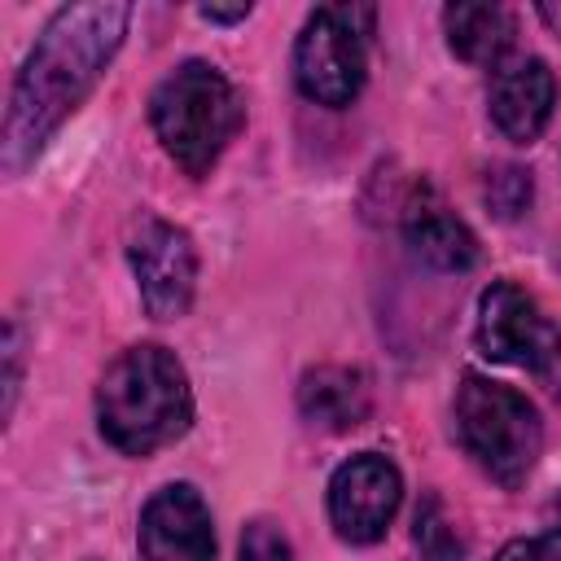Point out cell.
Segmentation results:
<instances>
[{"label": "cell", "instance_id": "15", "mask_svg": "<svg viewBox=\"0 0 561 561\" xmlns=\"http://www.w3.org/2000/svg\"><path fill=\"white\" fill-rule=\"evenodd\" d=\"M486 202L500 219H517L530 206V171L522 167H495L486 175Z\"/></svg>", "mask_w": 561, "mask_h": 561}, {"label": "cell", "instance_id": "9", "mask_svg": "<svg viewBox=\"0 0 561 561\" xmlns=\"http://www.w3.org/2000/svg\"><path fill=\"white\" fill-rule=\"evenodd\" d=\"M136 543L145 561H215V522L193 482H167L140 508Z\"/></svg>", "mask_w": 561, "mask_h": 561}, {"label": "cell", "instance_id": "10", "mask_svg": "<svg viewBox=\"0 0 561 561\" xmlns=\"http://www.w3.org/2000/svg\"><path fill=\"white\" fill-rule=\"evenodd\" d=\"M491 123L513 140V145H530L557 105V75L548 70L543 57H517L495 66L491 75Z\"/></svg>", "mask_w": 561, "mask_h": 561}, {"label": "cell", "instance_id": "8", "mask_svg": "<svg viewBox=\"0 0 561 561\" xmlns=\"http://www.w3.org/2000/svg\"><path fill=\"white\" fill-rule=\"evenodd\" d=\"M127 259H131L140 302L153 320H175L188 311L197 289V250L184 228L167 219H145L127 245Z\"/></svg>", "mask_w": 561, "mask_h": 561}, {"label": "cell", "instance_id": "19", "mask_svg": "<svg viewBox=\"0 0 561 561\" xmlns=\"http://www.w3.org/2000/svg\"><path fill=\"white\" fill-rule=\"evenodd\" d=\"M197 13L206 22H241V18H250V4H202Z\"/></svg>", "mask_w": 561, "mask_h": 561}, {"label": "cell", "instance_id": "3", "mask_svg": "<svg viewBox=\"0 0 561 561\" xmlns=\"http://www.w3.org/2000/svg\"><path fill=\"white\" fill-rule=\"evenodd\" d=\"M149 123L175 167H184L188 175H206L241 131L245 105L224 70H215L210 61H184L153 88Z\"/></svg>", "mask_w": 561, "mask_h": 561}, {"label": "cell", "instance_id": "12", "mask_svg": "<svg viewBox=\"0 0 561 561\" xmlns=\"http://www.w3.org/2000/svg\"><path fill=\"white\" fill-rule=\"evenodd\" d=\"M368 408H373V394H368V377L359 368L316 364L298 381V412L307 425H316L324 434H342V430L364 425Z\"/></svg>", "mask_w": 561, "mask_h": 561}, {"label": "cell", "instance_id": "1", "mask_svg": "<svg viewBox=\"0 0 561 561\" xmlns=\"http://www.w3.org/2000/svg\"><path fill=\"white\" fill-rule=\"evenodd\" d=\"M127 22L131 4L123 0H79L48 18L9 92L0 127V162L9 175L26 171L53 131L83 105V96L123 48Z\"/></svg>", "mask_w": 561, "mask_h": 561}, {"label": "cell", "instance_id": "5", "mask_svg": "<svg viewBox=\"0 0 561 561\" xmlns=\"http://www.w3.org/2000/svg\"><path fill=\"white\" fill-rule=\"evenodd\" d=\"M373 9L368 4H324L307 18L298 44H294V79L302 96L316 105L342 110L359 96L368 75V35H373Z\"/></svg>", "mask_w": 561, "mask_h": 561}, {"label": "cell", "instance_id": "4", "mask_svg": "<svg viewBox=\"0 0 561 561\" xmlns=\"http://www.w3.org/2000/svg\"><path fill=\"white\" fill-rule=\"evenodd\" d=\"M456 438L473 465L500 486H522L543 451V425L526 394L482 373H465L456 386Z\"/></svg>", "mask_w": 561, "mask_h": 561}, {"label": "cell", "instance_id": "18", "mask_svg": "<svg viewBox=\"0 0 561 561\" xmlns=\"http://www.w3.org/2000/svg\"><path fill=\"white\" fill-rule=\"evenodd\" d=\"M4 359H9V373H4V416H9L13 412V399H18V364H22L18 324H9V333H4Z\"/></svg>", "mask_w": 561, "mask_h": 561}, {"label": "cell", "instance_id": "14", "mask_svg": "<svg viewBox=\"0 0 561 561\" xmlns=\"http://www.w3.org/2000/svg\"><path fill=\"white\" fill-rule=\"evenodd\" d=\"M412 539H416V548H421L425 561H460V552H465V539L456 535V526H451V517L443 513V500H438V495H425V500H421Z\"/></svg>", "mask_w": 561, "mask_h": 561}, {"label": "cell", "instance_id": "20", "mask_svg": "<svg viewBox=\"0 0 561 561\" xmlns=\"http://www.w3.org/2000/svg\"><path fill=\"white\" fill-rule=\"evenodd\" d=\"M557 513H561V495H557Z\"/></svg>", "mask_w": 561, "mask_h": 561}, {"label": "cell", "instance_id": "16", "mask_svg": "<svg viewBox=\"0 0 561 561\" xmlns=\"http://www.w3.org/2000/svg\"><path fill=\"white\" fill-rule=\"evenodd\" d=\"M237 561H294V552H289V539L272 522H250L241 535Z\"/></svg>", "mask_w": 561, "mask_h": 561}, {"label": "cell", "instance_id": "17", "mask_svg": "<svg viewBox=\"0 0 561 561\" xmlns=\"http://www.w3.org/2000/svg\"><path fill=\"white\" fill-rule=\"evenodd\" d=\"M495 561H561V530H543V535H526L513 539L495 552Z\"/></svg>", "mask_w": 561, "mask_h": 561}, {"label": "cell", "instance_id": "13", "mask_svg": "<svg viewBox=\"0 0 561 561\" xmlns=\"http://www.w3.org/2000/svg\"><path fill=\"white\" fill-rule=\"evenodd\" d=\"M443 31H447L451 53L473 66H500V57L508 53L517 35L513 13L504 4H447Z\"/></svg>", "mask_w": 561, "mask_h": 561}, {"label": "cell", "instance_id": "11", "mask_svg": "<svg viewBox=\"0 0 561 561\" xmlns=\"http://www.w3.org/2000/svg\"><path fill=\"white\" fill-rule=\"evenodd\" d=\"M403 237L412 254L438 272H465L478 259V237L469 232V224L451 215L425 184H416L403 202Z\"/></svg>", "mask_w": 561, "mask_h": 561}, {"label": "cell", "instance_id": "2", "mask_svg": "<svg viewBox=\"0 0 561 561\" xmlns=\"http://www.w3.org/2000/svg\"><path fill=\"white\" fill-rule=\"evenodd\" d=\"M96 425L101 438L123 456H153L193 425V386L184 364L158 346H127L96 386Z\"/></svg>", "mask_w": 561, "mask_h": 561}, {"label": "cell", "instance_id": "6", "mask_svg": "<svg viewBox=\"0 0 561 561\" xmlns=\"http://www.w3.org/2000/svg\"><path fill=\"white\" fill-rule=\"evenodd\" d=\"M478 346L495 364L552 377L561 368V329L513 280H495L478 298Z\"/></svg>", "mask_w": 561, "mask_h": 561}, {"label": "cell", "instance_id": "7", "mask_svg": "<svg viewBox=\"0 0 561 561\" xmlns=\"http://www.w3.org/2000/svg\"><path fill=\"white\" fill-rule=\"evenodd\" d=\"M403 504V478L394 460L359 451L329 478V522L346 543H377Z\"/></svg>", "mask_w": 561, "mask_h": 561}]
</instances>
